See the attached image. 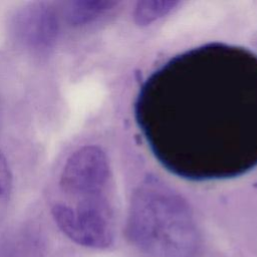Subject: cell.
<instances>
[{"instance_id":"5","label":"cell","mask_w":257,"mask_h":257,"mask_svg":"<svg viewBox=\"0 0 257 257\" xmlns=\"http://www.w3.org/2000/svg\"><path fill=\"white\" fill-rule=\"evenodd\" d=\"M10 32L21 47L37 55L48 53L59 34V19L54 7L35 2L16 10L10 21Z\"/></svg>"},{"instance_id":"3","label":"cell","mask_w":257,"mask_h":257,"mask_svg":"<svg viewBox=\"0 0 257 257\" xmlns=\"http://www.w3.org/2000/svg\"><path fill=\"white\" fill-rule=\"evenodd\" d=\"M73 203L55 202L51 216L59 230L77 245L105 249L114 239V209L111 194L73 199Z\"/></svg>"},{"instance_id":"1","label":"cell","mask_w":257,"mask_h":257,"mask_svg":"<svg viewBox=\"0 0 257 257\" xmlns=\"http://www.w3.org/2000/svg\"><path fill=\"white\" fill-rule=\"evenodd\" d=\"M158 162L191 181L226 180L257 167V54L209 43L153 71L134 105Z\"/></svg>"},{"instance_id":"9","label":"cell","mask_w":257,"mask_h":257,"mask_svg":"<svg viewBox=\"0 0 257 257\" xmlns=\"http://www.w3.org/2000/svg\"><path fill=\"white\" fill-rule=\"evenodd\" d=\"M12 174L6 157L0 150V224L4 220L12 194Z\"/></svg>"},{"instance_id":"6","label":"cell","mask_w":257,"mask_h":257,"mask_svg":"<svg viewBox=\"0 0 257 257\" xmlns=\"http://www.w3.org/2000/svg\"><path fill=\"white\" fill-rule=\"evenodd\" d=\"M46 251L41 232L34 227H23L0 240V257H43Z\"/></svg>"},{"instance_id":"4","label":"cell","mask_w":257,"mask_h":257,"mask_svg":"<svg viewBox=\"0 0 257 257\" xmlns=\"http://www.w3.org/2000/svg\"><path fill=\"white\" fill-rule=\"evenodd\" d=\"M59 188L72 199L111 194V170L103 150L93 145L75 150L61 169Z\"/></svg>"},{"instance_id":"7","label":"cell","mask_w":257,"mask_h":257,"mask_svg":"<svg viewBox=\"0 0 257 257\" xmlns=\"http://www.w3.org/2000/svg\"><path fill=\"white\" fill-rule=\"evenodd\" d=\"M117 5L110 0H73L67 5L66 19L73 27L85 26L109 14Z\"/></svg>"},{"instance_id":"8","label":"cell","mask_w":257,"mask_h":257,"mask_svg":"<svg viewBox=\"0 0 257 257\" xmlns=\"http://www.w3.org/2000/svg\"><path fill=\"white\" fill-rule=\"evenodd\" d=\"M177 4V1H140L135 9V19L139 24H150L170 13Z\"/></svg>"},{"instance_id":"2","label":"cell","mask_w":257,"mask_h":257,"mask_svg":"<svg viewBox=\"0 0 257 257\" xmlns=\"http://www.w3.org/2000/svg\"><path fill=\"white\" fill-rule=\"evenodd\" d=\"M124 231L146 257H198L202 247L189 203L156 177L146 178L134 191Z\"/></svg>"}]
</instances>
